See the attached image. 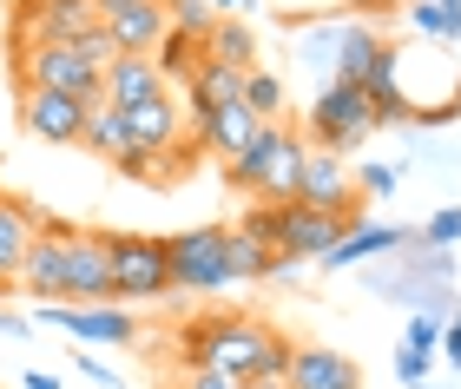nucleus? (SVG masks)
Here are the masks:
<instances>
[{"instance_id":"21","label":"nucleus","mask_w":461,"mask_h":389,"mask_svg":"<svg viewBox=\"0 0 461 389\" xmlns=\"http://www.w3.org/2000/svg\"><path fill=\"white\" fill-rule=\"evenodd\" d=\"M185 93H192V113L238 106V99H244V67H218V59H204V67L185 79Z\"/></svg>"},{"instance_id":"7","label":"nucleus","mask_w":461,"mask_h":389,"mask_svg":"<svg viewBox=\"0 0 461 389\" xmlns=\"http://www.w3.org/2000/svg\"><path fill=\"white\" fill-rule=\"evenodd\" d=\"M59 303H119V291H113V244H106V231H93V224H73V238H67Z\"/></svg>"},{"instance_id":"11","label":"nucleus","mask_w":461,"mask_h":389,"mask_svg":"<svg viewBox=\"0 0 461 389\" xmlns=\"http://www.w3.org/2000/svg\"><path fill=\"white\" fill-rule=\"evenodd\" d=\"M40 317L59 323L73 343H132V303H40Z\"/></svg>"},{"instance_id":"25","label":"nucleus","mask_w":461,"mask_h":389,"mask_svg":"<svg viewBox=\"0 0 461 389\" xmlns=\"http://www.w3.org/2000/svg\"><path fill=\"white\" fill-rule=\"evenodd\" d=\"M244 106L258 113V119H284V106H290L284 79H277V73H264V67H250V73H244Z\"/></svg>"},{"instance_id":"22","label":"nucleus","mask_w":461,"mask_h":389,"mask_svg":"<svg viewBox=\"0 0 461 389\" xmlns=\"http://www.w3.org/2000/svg\"><path fill=\"white\" fill-rule=\"evenodd\" d=\"M79 146L99 152V158H119L125 146H132V132H125V113L113 106V99H93V106H86V132H79Z\"/></svg>"},{"instance_id":"6","label":"nucleus","mask_w":461,"mask_h":389,"mask_svg":"<svg viewBox=\"0 0 461 389\" xmlns=\"http://www.w3.org/2000/svg\"><path fill=\"white\" fill-rule=\"evenodd\" d=\"M230 224H192V231L165 238L172 258V291H224L230 284V251H224Z\"/></svg>"},{"instance_id":"20","label":"nucleus","mask_w":461,"mask_h":389,"mask_svg":"<svg viewBox=\"0 0 461 389\" xmlns=\"http://www.w3.org/2000/svg\"><path fill=\"white\" fill-rule=\"evenodd\" d=\"M204 59H218V67H258V33H250L244 14H218L212 33H204Z\"/></svg>"},{"instance_id":"29","label":"nucleus","mask_w":461,"mask_h":389,"mask_svg":"<svg viewBox=\"0 0 461 389\" xmlns=\"http://www.w3.org/2000/svg\"><path fill=\"white\" fill-rule=\"evenodd\" d=\"M178 389H244V383L230 376V370H212V363H185Z\"/></svg>"},{"instance_id":"1","label":"nucleus","mask_w":461,"mask_h":389,"mask_svg":"<svg viewBox=\"0 0 461 389\" xmlns=\"http://www.w3.org/2000/svg\"><path fill=\"white\" fill-rule=\"evenodd\" d=\"M178 363H212V370H230L238 383H258V376H284L290 337L270 317H250V311H204V317L178 323Z\"/></svg>"},{"instance_id":"36","label":"nucleus","mask_w":461,"mask_h":389,"mask_svg":"<svg viewBox=\"0 0 461 389\" xmlns=\"http://www.w3.org/2000/svg\"><path fill=\"white\" fill-rule=\"evenodd\" d=\"M20 383H27V389H59V376H47V370H27Z\"/></svg>"},{"instance_id":"19","label":"nucleus","mask_w":461,"mask_h":389,"mask_svg":"<svg viewBox=\"0 0 461 389\" xmlns=\"http://www.w3.org/2000/svg\"><path fill=\"white\" fill-rule=\"evenodd\" d=\"M383 47H389V33H375L369 20H343V27H337V47H330V73L363 86V73L375 67V53H383Z\"/></svg>"},{"instance_id":"2","label":"nucleus","mask_w":461,"mask_h":389,"mask_svg":"<svg viewBox=\"0 0 461 389\" xmlns=\"http://www.w3.org/2000/svg\"><path fill=\"white\" fill-rule=\"evenodd\" d=\"M303 158H310V139L297 126H284V119H264V132L238 158H224V185L244 198H297Z\"/></svg>"},{"instance_id":"35","label":"nucleus","mask_w":461,"mask_h":389,"mask_svg":"<svg viewBox=\"0 0 461 389\" xmlns=\"http://www.w3.org/2000/svg\"><path fill=\"white\" fill-rule=\"evenodd\" d=\"M343 14H389V0H337Z\"/></svg>"},{"instance_id":"13","label":"nucleus","mask_w":461,"mask_h":389,"mask_svg":"<svg viewBox=\"0 0 461 389\" xmlns=\"http://www.w3.org/2000/svg\"><path fill=\"white\" fill-rule=\"evenodd\" d=\"M99 27L113 33L119 53H152L172 14H165V0H99Z\"/></svg>"},{"instance_id":"34","label":"nucleus","mask_w":461,"mask_h":389,"mask_svg":"<svg viewBox=\"0 0 461 389\" xmlns=\"http://www.w3.org/2000/svg\"><path fill=\"white\" fill-rule=\"evenodd\" d=\"M79 370H86V383H99V389H119V376L106 370V363H93V357H86V343H79Z\"/></svg>"},{"instance_id":"39","label":"nucleus","mask_w":461,"mask_h":389,"mask_svg":"<svg viewBox=\"0 0 461 389\" xmlns=\"http://www.w3.org/2000/svg\"><path fill=\"white\" fill-rule=\"evenodd\" d=\"M7 291H14V277H7V271H0V297H7Z\"/></svg>"},{"instance_id":"40","label":"nucleus","mask_w":461,"mask_h":389,"mask_svg":"<svg viewBox=\"0 0 461 389\" xmlns=\"http://www.w3.org/2000/svg\"><path fill=\"white\" fill-rule=\"evenodd\" d=\"M389 7H409V0H389Z\"/></svg>"},{"instance_id":"4","label":"nucleus","mask_w":461,"mask_h":389,"mask_svg":"<svg viewBox=\"0 0 461 389\" xmlns=\"http://www.w3.org/2000/svg\"><path fill=\"white\" fill-rule=\"evenodd\" d=\"M369 132H375V106H369V93L356 86V79H330V86L317 93V106H310L303 139H310V146H323V152H343V158H349Z\"/></svg>"},{"instance_id":"26","label":"nucleus","mask_w":461,"mask_h":389,"mask_svg":"<svg viewBox=\"0 0 461 389\" xmlns=\"http://www.w3.org/2000/svg\"><path fill=\"white\" fill-rule=\"evenodd\" d=\"M165 14H172V27L192 33V40H204V33H212V20H218L212 0H165Z\"/></svg>"},{"instance_id":"33","label":"nucleus","mask_w":461,"mask_h":389,"mask_svg":"<svg viewBox=\"0 0 461 389\" xmlns=\"http://www.w3.org/2000/svg\"><path fill=\"white\" fill-rule=\"evenodd\" d=\"M435 350H442V357L455 363V370H461V303L448 311V323H442V343H435Z\"/></svg>"},{"instance_id":"31","label":"nucleus","mask_w":461,"mask_h":389,"mask_svg":"<svg viewBox=\"0 0 461 389\" xmlns=\"http://www.w3.org/2000/svg\"><path fill=\"white\" fill-rule=\"evenodd\" d=\"M395 172H402V166H363V172H356V192H363V198H389L395 185H402Z\"/></svg>"},{"instance_id":"23","label":"nucleus","mask_w":461,"mask_h":389,"mask_svg":"<svg viewBox=\"0 0 461 389\" xmlns=\"http://www.w3.org/2000/svg\"><path fill=\"white\" fill-rule=\"evenodd\" d=\"M152 59H158V73H165V86H185L198 67H204V40H192V33H178V27H165V40L152 47Z\"/></svg>"},{"instance_id":"8","label":"nucleus","mask_w":461,"mask_h":389,"mask_svg":"<svg viewBox=\"0 0 461 389\" xmlns=\"http://www.w3.org/2000/svg\"><path fill=\"white\" fill-rule=\"evenodd\" d=\"M14 119L40 146H79V132H86V99L53 93V86H27V93H14Z\"/></svg>"},{"instance_id":"37","label":"nucleus","mask_w":461,"mask_h":389,"mask_svg":"<svg viewBox=\"0 0 461 389\" xmlns=\"http://www.w3.org/2000/svg\"><path fill=\"white\" fill-rule=\"evenodd\" d=\"M0 337H27V323H20L14 311H0Z\"/></svg>"},{"instance_id":"15","label":"nucleus","mask_w":461,"mask_h":389,"mask_svg":"<svg viewBox=\"0 0 461 389\" xmlns=\"http://www.w3.org/2000/svg\"><path fill=\"white\" fill-rule=\"evenodd\" d=\"M185 132H192L212 158H238V152L250 146V139L264 132V119L238 99V106H218V113H192V119H185Z\"/></svg>"},{"instance_id":"27","label":"nucleus","mask_w":461,"mask_h":389,"mask_svg":"<svg viewBox=\"0 0 461 389\" xmlns=\"http://www.w3.org/2000/svg\"><path fill=\"white\" fill-rule=\"evenodd\" d=\"M422 238V251H448V244H461V204H442V212L429 218V231H415Z\"/></svg>"},{"instance_id":"18","label":"nucleus","mask_w":461,"mask_h":389,"mask_svg":"<svg viewBox=\"0 0 461 389\" xmlns=\"http://www.w3.org/2000/svg\"><path fill=\"white\" fill-rule=\"evenodd\" d=\"M119 113H125V132H132V146H145V152L172 146V139L185 132V113H178V99H172V93L139 99V106H119Z\"/></svg>"},{"instance_id":"32","label":"nucleus","mask_w":461,"mask_h":389,"mask_svg":"<svg viewBox=\"0 0 461 389\" xmlns=\"http://www.w3.org/2000/svg\"><path fill=\"white\" fill-rule=\"evenodd\" d=\"M429 350H409V343H402V350H395V376H402V383H429Z\"/></svg>"},{"instance_id":"28","label":"nucleus","mask_w":461,"mask_h":389,"mask_svg":"<svg viewBox=\"0 0 461 389\" xmlns=\"http://www.w3.org/2000/svg\"><path fill=\"white\" fill-rule=\"evenodd\" d=\"M402 343H409V350H429V357H435V343H442V317H435V311H415L409 330H402Z\"/></svg>"},{"instance_id":"14","label":"nucleus","mask_w":461,"mask_h":389,"mask_svg":"<svg viewBox=\"0 0 461 389\" xmlns=\"http://www.w3.org/2000/svg\"><path fill=\"white\" fill-rule=\"evenodd\" d=\"M284 383L290 389H363V363L330 350V343H290Z\"/></svg>"},{"instance_id":"10","label":"nucleus","mask_w":461,"mask_h":389,"mask_svg":"<svg viewBox=\"0 0 461 389\" xmlns=\"http://www.w3.org/2000/svg\"><path fill=\"white\" fill-rule=\"evenodd\" d=\"M356 224V212H323V204H303V198H284V218H277V251L290 264H310L323 258L330 244Z\"/></svg>"},{"instance_id":"9","label":"nucleus","mask_w":461,"mask_h":389,"mask_svg":"<svg viewBox=\"0 0 461 389\" xmlns=\"http://www.w3.org/2000/svg\"><path fill=\"white\" fill-rule=\"evenodd\" d=\"M99 27V0H14L7 40H79Z\"/></svg>"},{"instance_id":"5","label":"nucleus","mask_w":461,"mask_h":389,"mask_svg":"<svg viewBox=\"0 0 461 389\" xmlns=\"http://www.w3.org/2000/svg\"><path fill=\"white\" fill-rule=\"evenodd\" d=\"M106 244H113V291H119V303H158V297H172V258H165V238L106 231Z\"/></svg>"},{"instance_id":"12","label":"nucleus","mask_w":461,"mask_h":389,"mask_svg":"<svg viewBox=\"0 0 461 389\" xmlns=\"http://www.w3.org/2000/svg\"><path fill=\"white\" fill-rule=\"evenodd\" d=\"M297 198L303 204H323V212H356V204H363L349 158L343 152H323V146H310L303 172H297ZM356 218H363V212H356Z\"/></svg>"},{"instance_id":"24","label":"nucleus","mask_w":461,"mask_h":389,"mask_svg":"<svg viewBox=\"0 0 461 389\" xmlns=\"http://www.w3.org/2000/svg\"><path fill=\"white\" fill-rule=\"evenodd\" d=\"M409 27L429 40H461V0H409Z\"/></svg>"},{"instance_id":"3","label":"nucleus","mask_w":461,"mask_h":389,"mask_svg":"<svg viewBox=\"0 0 461 389\" xmlns=\"http://www.w3.org/2000/svg\"><path fill=\"white\" fill-rule=\"evenodd\" d=\"M99 73L86 53H79V40H7V79L14 93L27 86H53V93H73V99H99Z\"/></svg>"},{"instance_id":"30","label":"nucleus","mask_w":461,"mask_h":389,"mask_svg":"<svg viewBox=\"0 0 461 389\" xmlns=\"http://www.w3.org/2000/svg\"><path fill=\"white\" fill-rule=\"evenodd\" d=\"M106 166L119 178H132V185H152V152H145V146H125L119 158H106Z\"/></svg>"},{"instance_id":"17","label":"nucleus","mask_w":461,"mask_h":389,"mask_svg":"<svg viewBox=\"0 0 461 389\" xmlns=\"http://www.w3.org/2000/svg\"><path fill=\"white\" fill-rule=\"evenodd\" d=\"M409 244H422L415 231H402V224H369V218H356L349 231L330 244V251L317 264H330V271H343V264H363V258H383V251H409Z\"/></svg>"},{"instance_id":"38","label":"nucleus","mask_w":461,"mask_h":389,"mask_svg":"<svg viewBox=\"0 0 461 389\" xmlns=\"http://www.w3.org/2000/svg\"><path fill=\"white\" fill-rule=\"evenodd\" d=\"M212 7H218V14H238V7L250 14V0H212Z\"/></svg>"},{"instance_id":"16","label":"nucleus","mask_w":461,"mask_h":389,"mask_svg":"<svg viewBox=\"0 0 461 389\" xmlns=\"http://www.w3.org/2000/svg\"><path fill=\"white\" fill-rule=\"evenodd\" d=\"M158 93L172 86H165L152 53H113L106 73H99V99H113V106H139V99H158Z\"/></svg>"}]
</instances>
